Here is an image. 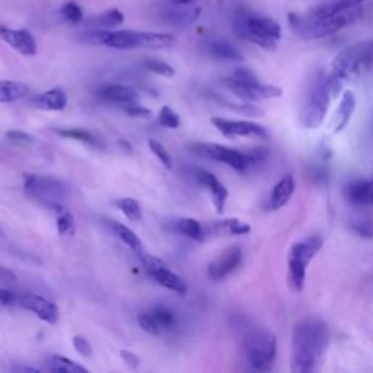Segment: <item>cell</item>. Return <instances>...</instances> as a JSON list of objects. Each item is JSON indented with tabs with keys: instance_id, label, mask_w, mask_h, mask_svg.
<instances>
[{
	"instance_id": "obj_1",
	"label": "cell",
	"mask_w": 373,
	"mask_h": 373,
	"mask_svg": "<svg viewBox=\"0 0 373 373\" xmlns=\"http://www.w3.org/2000/svg\"><path fill=\"white\" fill-rule=\"evenodd\" d=\"M330 328L316 318L301 319L292 333V370L314 373L319 370L330 344Z\"/></svg>"
},
{
	"instance_id": "obj_2",
	"label": "cell",
	"mask_w": 373,
	"mask_h": 373,
	"mask_svg": "<svg viewBox=\"0 0 373 373\" xmlns=\"http://www.w3.org/2000/svg\"><path fill=\"white\" fill-rule=\"evenodd\" d=\"M363 16L362 5L341 12H319L311 9L306 13H289L287 22L290 30L302 40H321L352 27Z\"/></svg>"
},
{
	"instance_id": "obj_3",
	"label": "cell",
	"mask_w": 373,
	"mask_h": 373,
	"mask_svg": "<svg viewBox=\"0 0 373 373\" xmlns=\"http://www.w3.org/2000/svg\"><path fill=\"white\" fill-rule=\"evenodd\" d=\"M373 67V41H359L345 47L334 57L330 71L327 73V81L333 98L337 96L344 85L362 76Z\"/></svg>"
},
{
	"instance_id": "obj_4",
	"label": "cell",
	"mask_w": 373,
	"mask_h": 373,
	"mask_svg": "<svg viewBox=\"0 0 373 373\" xmlns=\"http://www.w3.org/2000/svg\"><path fill=\"white\" fill-rule=\"evenodd\" d=\"M234 31L239 38L268 50V52L276 50L282 40V28L275 19L246 9L236 12Z\"/></svg>"
},
{
	"instance_id": "obj_5",
	"label": "cell",
	"mask_w": 373,
	"mask_h": 373,
	"mask_svg": "<svg viewBox=\"0 0 373 373\" xmlns=\"http://www.w3.org/2000/svg\"><path fill=\"white\" fill-rule=\"evenodd\" d=\"M89 42L103 44L115 50L134 48H168L173 42L172 34L140 33V31H93L88 35Z\"/></svg>"
},
{
	"instance_id": "obj_6",
	"label": "cell",
	"mask_w": 373,
	"mask_h": 373,
	"mask_svg": "<svg viewBox=\"0 0 373 373\" xmlns=\"http://www.w3.org/2000/svg\"><path fill=\"white\" fill-rule=\"evenodd\" d=\"M190 149L193 154L198 156L225 163L238 172H248L250 169L261 165L268 155L265 149L238 151V149L214 143H194L190 146Z\"/></svg>"
},
{
	"instance_id": "obj_7",
	"label": "cell",
	"mask_w": 373,
	"mask_h": 373,
	"mask_svg": "<svg viewBox=\"0 0 373 373\" xmlns=\"http://www.w3.org/2000/svg\"><path fill=\"white\" fill-rule=\"evenodd\" d=\"M331 98L333 95L328 86L327 73L319 70L309 84L299 111V121L302 127L314 130L324 122Z\"/></svg>"
},
{
	"instance_id": "obj_8",
	"label": "cell",
	"mask_w": 373,
	"mask_h": 373,
	"mask_svg": "<svg viewBox=\"0 0 373 373\" xmlns=\"http://www.w3.org/2000/svg\"><path fill=\"white\" fill-rule=\"evenodd\" d=\"M322 245H324L322 236L312 235L290 246L287 256V282L294 292H302L305 289L308 267L321 251Z\"/></svg>"
},
{
	"instance_id": "obj_9",
	"label": "cell",
	"mask_w": 373,
	"mask_h": 373,
	"mask_svg": "<svg viewBox=\"0 0 373 373\" xmlns=\"http://www.w3.org/2000/svg\"><path fill=\"white\" fill-rule=\"evenodd\" d=\"M223 86L242 101H264V99L282 98L283 89L261 82L256 74L243 67L235 69L231 76L222 81Z\"/></svg>"
},
{
	"instance_id": "obj_10",
	"label": "cell",
	"mask_w": 373,
	"mask_h": 373,
	"mask_svg": "<svg viewBox=\"0 0 373 373\" xmlns=\"http://www.w3.org/2000/svg\"><path fill=\"white\" fill-rule=\"evenodd\" d=\"M243 352L248 365L254 370L268 372L276 363V335L263 328L250 330L243 337Z\"/></svg>"
},
{
	"instance_id": "obj_11",
	"label": "cell",
	"mask_w": 373,
	"mask_h": 373,
	"mask_svg": "<svg viewBox=\"0 0 373 373\" xmlns=\"http://www.w3.org/2000/svg\"><path fill=\"white\" fill-rule=\"evenodd\" d=\"M23 188L33 200L52 209L56 205H63L70 197V187L52 176H35L25 173Z\"/></svg>"
},
{
	"instance_id": "obj_12",
	"label": "cell",
	"mask_w": 373,
	"mask_h": 373,
	"mask_svg": "<svg viewBox=\"0 0 373 373\" xmlns=\"http://www.w3.org/2000/svg\"><path fill=\"white\" fill-rule=\"evenodd\" d=\"M137 257L144 265L147 275L151 276L156 283H159L165 289H169L178 294L187 293L185 282L178 275H176V272H173L171 268H168L161 258L147 254L144 251L137 253Z\"/></svg>"
},
{
	"instance_id": "obj_13",
	"label": "cell",
	"mask_w": 373,
	"mask_h": 373,
	"mask_svg": "<svg viewBox=\"0 0 373 373\" xmlns=\"http://www.w3.org/2000/svg\"><path fill=\"white\" fill-rule=\"evenodd\" d=\"M213 126L225 137H256L267 139L268 130L254 121L246 120H226V118H212Z\"/></svg>"
},
{
	"instance_id": "obj_14",
	"label": "cell",
	"mask_w": 373,
	"mask_h": 373,
	"mask_svg": "<svg viewBox=\"0 0 373 373\" xmlns=\"http://www.w3.org/2000/svg\"><path fill=\"white\" fill-rule=\"evenodd\" d=\"M242 250L239 246H231L226 251H223L216 260L209 264L207 275L212 280H223L241 265L242 263Z\"/></svg>"
},
{
	"instance_id": "obj_15",
	"label": "cell",
	"mask_w": 373,
	"mask_h": 373,
	"mask_svg": "<svg viewBox=\"0 0 373 373\" xmlns=\"http://www.w3.org/2000/svg\"><path fill=\"white\" fill-rule=\"evenodd\" d=\"M18 305L34 312L40 319L48 322V324H56L59 319V308L42 296L33 294V293L19 294Z\"/></svg>"
},
{
	"instance_id": "obj_16",
	"label": "cell",
	"mask_w": 373,
	"mask_h": 373,
	"mask_svg": "<svg viewBox=\"0 0 373 373\" xmlns=\"http://www.w3.org/2000/svg\"><path fill=\"white\" fill-rule=\"evenodd\" d=\"M0 38L22 56H35L38 52L34 35L27 30H12L0 25Z\"/></svg>"
},
{
	"instance_id": "obj_17",
	"label": "cell",
	"mask_w": 373,
	"mask_h": 373,
	"mask_svg": "<svg viewBox=\"0 0 373 373\" xmlns=\"http://www.w3.org/2000/svg\"><path fill=\"white\" fill-rule=\"evenodd\" d=\"M202 13V8L195 4L191 5H173L169 4L162 12V18L166 23L177 28H188L198 19Z\"/></svg>"
},
{
	"instance_id": "obj_18",
	"label": "cell",
	"mask_w": 373,
	"mask_h": 373,
	"mask_svg": "<svg viewBox=\"0 0 373 373\" xmlns=\"http://www.w3.org/2000/svg\"><path fill=\"white\" fill-rule=\"evenodd\" d=\"M344 197L357 209L373 207V181L355 180L344 185Z\"/></svg>"
},
{
	"instance_id": "obj_19",
	"label": "cell",
	"mask_w": 373,
	"mask_h": 373,
	"mask_svg": "<svg viewBox=\"0 0 373 373\" xmlns=\"http://www.w3.org/2000/svg\"><path fill=\"white\" fill-rule=\"evenodd\" d=\"M99 96L108 103L120 104L122 107L140 104L139 92L129 85H105L99 89Z\"/></svg>"
},
{
	"instance_id": "obj_20",
	"label": "cell",
	"mask_w": 373,
	"mask_h": 373,
	"mask_svg": "<svg viewBox=\"0 0 373 373\" xmlns=\"http://www.w3.org/2000/svg\"><path fill=\"white\" fill-rule=\"evenodd\" d=\"M195 177H197L198 183H200L203 187H206L209 190L216 210L219 213H223V210H225V206H226V202H228V197H229V193H228L226 187L223 185L213 176L212 172L205 171V169H197Z\"/></svg>"
},
{
	"instance_id": "obj_21",
	"label": "cell",
	"mask_w": 373,
	"mask_h": 373,
	"mask_svg": "<svg viewBox=\"0 0 373 373\" xmlns=\"http://www.w3.org/2000/svg\"><path fill=\"white\" fill-rule=\"evenodd\" d=\"M294 190H296V181L293 176H285L280 181L276 183L275 187H272L267 200V209L272 212L283 209L290 202Z\"/></svg>"
},
{
	"instance_id": "obj_22",
	"label": "cell",
	"mask_w": 373,
	"mask_h": 373,
	"mask_svg": "<svg viewBox=\"0 0 373 373\" xmlns=\"http://www.w3.org/2000/svg\"><path fill=\"white\" fill-rule=\"evenodd\" d=\"M356 107H357V101H356L355 93L352 91H345L340 99V104L337 107V111L333 120L334 134L341 133L347 126H349L350 120L353 118L356 113Z\"/></svg>"
},
{
	"instance_id": "obj_23",
	"label": "cell",
	"mask_w": 373,
	"mask_h": 373,
	"mask_svg": "<svg viewBox=\"0 0 373 373\" xmlns=\"http://www.w3.org/2000/svg\"><path fill=\"white\" fill-rule=\"evenodd\" d=\"M33 105L44 111H62L67 107V95L63 89L54 88L33 98Z\"/></svg>"
},
{
	"instance_id": "obj_24",
	"label": "cell",
	"mask_w": 373,
	"mask_h": 373,
	"mask_svg": "<svg viewBox=\"0 0 373 373\" xmlns=\"http://www.w3.org/2000/svg\"><path fill=\"white\" fill-rule=\"evenodd\" d=\"M209 52L212 56L217 57L219 60H226V62H242L243 56L241 54L239 50L231 44L226 40H212L209 42Z\"/></svg>"
},
{
	"instance_id": "obj_25",
	"label": "cell",
	"mask_w": 373,
	"mask_h": 373,
	"mask_svg": "<svg viewBox=\"0 0 373 373\" xmlns=\"http://www.w3.org/2000/svg\"><path fill=\"white\" fill-rule=\"evenodd\" d=\"M30 95V86L18 81H0V103H13Z\"/></svg>"
},
{
	"instance_id": "obj_26",
	"label": "cell",
	"mask_w": 373,
	"mask_h": 373,
	"mask_svg": "<svg viewBox=\"0 0 373 373\" xmlns=\"http://www.w3.org/2000/svg\"><path fill=\"white\" fill-rule=\"evenodd\" d=\"M213 232L219 235L241 236V235H248L251 232V225H248L246 222H242L239 219H225V220H219L214 223Z\"/></svg>"
},
{
	"instance_id": "obj_27",
	"label": "cell",
	"mask_w": 373,
	"mask_h": 373,
	"mask_svg": "<svg viewBox=\"0 0 373 373\" xmlns=\"http://www.w3.org/2000/svg\"><path fill=\"white\" fill-rule=\"evenodd\" d=\"M111 231L120 241L126 243L133 253L137 254V253L143 251V243H142L140 238L126 225H122V223H120V222H111Z\"/></svg>"
},
{
	"instance_id": "obj_28",
	"label": "cell",
	"mask_w": 373,
	"mask_h": 373,
	"mask_svg": "<svg viewBox=\"0 0 373 373\" xmlns=\"http://www.w3.org/2000/svg\"><path fill=\"white\" fill-rule=\"evenodd\" d=\"M45 366L50 372H56V373H86L88 372L86 367L63 356L48 357L45 362Z\"/></svg>"
},
{
	"instance_id": "obj_29",
	"label": "cell",
	"mask_w": 373,
	"mask_h": 373,
	"mask_svg": "<svg viewBox=\"0 0 373 373\" xmlns=\"http://www.w3.org/2000/svg\"><path fill=\"white\" fill-rule=\"evenodd\" d=\"M151 316L154 318L155 324L158 326L161 334L165 333V331H169L172 330L173 327L177 326V318H176V314H173L169 308L163 306V305H159V306H155L151 312Z\"/></svg>"
},
{
	"instance_id": "obj_30",
	"label": "cell",
	"mask_w": 373,
	"mask_h": 373,
	"mask_svg": "<svg viewBox=\"0 0 373 373\" xmlns=\"http://www.w3.org/2000/svg\"><path fill=\"white\" fill-rule=\"evenodd\" d=\"M177 231L183 235H185L190 239L194 241H203L205 238V229L202 226V223L193 219V217H183L177 222Z\"/></svg>"
},
{
	"instance_id": "obj_31",
	"label": "cell",
	"mask_w": 373,
	"mask_h": 373,
	"mask_svg": "<svg viewBox=\"0 0 373 373\" xmlns=\"http://www.w3.org/2000/svg\"><path fill=\"white\" fill-rule=\"evenodd\" d=\"M350 229L360 238H373V217L370 214L362 213L350 219Z\"/></svg>"
},
{
	"instance_id": "obj_32",
	"label": "cell",
	"mask_w": 373,
	"mask_h": 373,
	"mask_svg": "<svg viewBox=\"0 0 373 373\" xmlns=\"http://www.w3.org/2000/svg\"><path fill=\"white\" fill-rule=\"evenodd\" d=\"M57 216V231L60 235L74 234V219L73 214L64 207V205H56L52 207Z\"/></svg>"
},
{
	"instance_id": "obj_33",
	"label": "cell",
	"mask_w": 373,
	"mask_h": 373,
	"mask_svg": "<svg viewBox=\"0 0 373 373\" xmlns=\"http://www.w3.org/2000/svg\"><path fill=\"white\" fill-rule=\"evenodd\" d=\"M115 206H117L118 210L122 212L124 216H126L132 222H137L143 216V210H142L140 203L137 200H134V198H132V197L118 198V200L115 202Z\"/></svg>"
},
{
	"instance_id": "obj_34",
	"label": "cell",
	"mask_w": 373,
	"mask_h": 373,
	"mask_svg": "<svg viewBox=\"0 0 373 373\" xmlns=\"http://www.w3.org/2000/svg\"><path fill=\"white\" fill-rule=\"evenodd\" d=\"M56 133L62 137H67L71 140H78L82 142L85 144L93 146V147H99L101 146V142L98 140V137H95L91 132L84 130V129H57Z\"/></svg>"
},
{
	"instance_id": "obj_35",
	"label": "cell",
	"mask_w": 373,
	"mask_h": 373,
	"mask_svg": "<svg viewBox=\"0 0 373 373\" xmlns=\"http://www.w3.org/2000/svg\"><path fill=\"white\" fill-rule=\"evenodd\" d=\"M158 121L162 127H166V129H178L181 126L180 115L168 105L161 108L159 115H158Z\"/></svg>"
},
{
	"instance_id": "obj_36",
	"label": "cell",
	"mask_w": 373,
	"mask_h": 373,
	"mask_svg": "<svg viewBox=\"0 0 373 373\" xmlns=\"http://www.w3.org/2000/svg\"><path fill=\"white\" fill-rule=\"evenodd\" d=\"M144 67L151 73L159 74V76H163V78H172L173 74H176V69L158 59H147L144 62Z\"/></svg>"
},
{
	"instance_id": "obj_37",
	"label": "cell",
	"mask_w": 373,
	"mask_h": 373,
	"mask_svg": "<svg viewBox=\"0 0 373 373\" xmlns=\"http://www.w3.org/2000/svg\"><path fill=\"white\" fill-rule=\"evenodd\" d=\"M96 22L103 28H115L124 22V13H121L118 9H110L99 16Z\"/></svg>"
},
{
	"instance_id": "obj_38",
	"label": "cell",
	"mask_w": 373,
	"mask_h": 373,
	"mask_svg": "<svg viewBox=\"0 0 373 373\" xmlns=\"http://www.w3.org/2000/svg\"><path fill=\"white\" fill-rule=\"evenodd\" d=\"M149 147H151V151L154 152V155L162 162V165L165 168L172 169V166H173L172 156L169 155V152L166 151V147L161 142H158L155 139H151V140H149Z\"/></svg>"
},
{
	"instance_id": "obj_39",
	"label": "cell",
	"mask_w": 373,
	"mask_h": 373,
	"mask_svg": "<svg viewBox=\"0 0 373 373\" xmlns=\"http://www.w3.org/2000/svg\"><path fill=\"white\" fill-rule=\"evenodd\" d=\"M62 15L70 23H79L84 19V12H82L81 6L74 2H69V4L63 5Z\"/></svg>"
},
{
	"instance_id": "obj_40",
	"label": "cell",
	"mask_w": 373,
	"mask_h": 373,
	"mask_svg": "<svg viewBox=\"0 0 373 373\" xmlns=\"http://www.w3.org/2000/svg\"><path fill=\"white\" fill-rule=\"evenodd\" d=\"M137 322H139V326L142 327L143 331L149 333L151 335H155V337H159L161 335V331L158 328V326L155 324V321L154 318L151 316V314L146 312V314H140L137 316Z\"/></svg>"
},
{
	"instance_id": "obj_41",
	"label": "cell",
	"mask_w": 373,
	"mask_h": 373,
	"mask_svg": "<svg viewBox=\"0 0 373 373\" xmlns=\"http://www.w3.org/2000/svg\"><path fill=\"white\" fill-rule=\"evenodd\" d=\"M6 137L9 139V142L15 143V144H19V146H30L35 142V139L28 134V133H25V132H19V130H11L6 133Z\"/></svg>"
},
{
	"instance_id": "obj_42",
	"label": "cell",
	"mask_w": 373,
	"mask_h": 373,
	"mask_svg": "<svg viewBox=\"0 0 373 373\" xmlns=\"http://www.w3.org/2000/svg\"><path fill=\"white\" fill-rule=\"evenodd\" d=\"M71 344H73V347H74V349H76V352L81 356H84V357H91L92 356V345L82 335H74L71 338Z\"/></svg>"
},
{
	"instance_id": "obj_43",
	"label": "cell",
	"mask_w": 373,
	"mask_h": 373,
	"mask_svg": "<svg viewBox=\"0 0 373 373\" xmlns=\"http://www.w3.org/2000/svg\"><path fill=\"white\" fill-rule=\"evenodd\" d=\"M124 111H126L130 117H133V118H151L154 114H152V111L151 110H147V108H144V107H142L140 104H137V105H129V107H124Z\"/></svg>"
},
{
	"instance_id": "obj_44",
	"label": "cell",
	"mask_w": 373,
	"mask_h": 373,
	"mask_svg": "<svg viewBox=\"0 0 373 373\" xmlns=\"http://www.w3.org/2000/svg\"><path fill=\"white\" fill-rule=\"evenodd\" d=\"M120 356L122 359V362L126 363L130 369H137L140 366V359L137 355H134L133 352L130 350H121L120 352Z\"/></svg>"
},
{
	"instance_id": "obj_45",
	"label": "cell",
	"mask_w": 373,
	"mask_h": 373,
	"mask_svg": "<svg viewBox=\"0 0 373 373\" xmlns=\"http://www.w3.org/2000/svg\"><path fill=\"white\" fill-rule=\"evenodd\" d=\"M18 296L16 293L6 290V289H0V302L4 305H12V304H18Z\"/></svg>"
},
{
	"instance_id": "obj_46",
	"label": "cell",
	"mask_w": 373,
	"mask_h": 373,
	"mask_svg": "<svg viewBox=\"0 0 373 373\" xmlns=\"http://www.w3.org/2000/svg\"><path fill=\"white\" fill-rule=\"evenodd\" d=\"M195 2L197 0H168V4H173V5H191Z\"/></svg>"
}]
</instances>
